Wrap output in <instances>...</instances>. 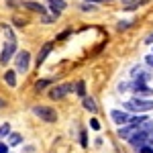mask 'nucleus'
I'll use <instances>...</instances> for the list:
<instances>
[{"instance_id":"1","label":"nucleus","mask_w":153,"mask_h":153,"mask_svg":"<svg viewBox=\"0 0 153 153\" xmlns=\"http://www.w3.org/2000/svg\"><path fill=\"white\" fill-rule=\"evenodd\" d=\"M6 33H8V41H6V45H4L2 53H0V63H2V65H6V63H8V59H12L14 51H16V41H14V35H12V31L8 29Z\"/></svg>"},{"instance_id":"2","label":"nucleus","mask_w":153,"mask_h":153,"mask_svg":"<svg viewBox=\"0 0 153 153\" xmlns=\"http://www.w3.org/2000/svg\"><path fill=\"white\" fill-rule=\"evenodd\" d=\"M127 110H135V112H147L153 108V100H143V98H135V100H129L125 104Z\"/></svg>"},{"instance_id":"3","label":"nucleus","mask_w":153,"mask_h":153,"mask_svg":"<svg viewBox=\"0 0 153 153\" xmlns=\"http://www.w3.org/2000/svg\"><path fill=\"white\" fill-rule=\"evenodd\" d=\"M33 112L45 123H55L57 120V112L53 108H49V106H33Z\"/></svg>"},{"instance_id":"4","label":"nucleus","mask_w":153,"mask_h":153,"mask_svg":"<svg viewBox=\"0 0 153 153\" xmlns=\"http://www.w3.org/2000/svg\"><path fill=\"white\" fill-rule=\"evenodd\" d=\"M71 90H74L71 84H61V86H55V88L49 92V96H51L53 100H61V98H65V96L70 94Z\"/></svg>"},{"instance_id":"5","label":"nucleus","mask_w":153,"mask_h":153,"mask_svg":"<svg viewBox=\"0 0 153 153\" xmlns=\"http://www.w3.org/2000/svg\"><path fill=\"white\" fill-rule=\"evenodd\" d=\"M29 63H31V55H29V51H21V53L16 55V70L21 71V74H27Z\"/></svg>"},{"instance_id":"6","label":"nucleus","mask_w":153,"mask_h":153,"mask_svg":"<svg viewBox=\"0 0 153 153\" xmlns=\"http://www.w3.org/2000/svg\"><path fill=\"white\" fill-rule=\"evenodd\" d=\"M110 117H112V120H114L117 125H129V123H131L129 112H125V110H112Z\"/></svg>"},{"instance_id":"7","label":"nucleus","mask_w":153,"mask_h":153,"mask_svg":"<svg viewBox=\"0 0 153 153\" xmlns=\"http://www.w3.org/2000/svg\"><path fill=\"white\" fill-rule=\"evenodd\" d=\"M51 49H53L51 43H45V45H43V49H41V51H39V55H37V63H39V65L47 59V55H49V51H51Z\"/></svg>"},{"instance_id":"8","label":"nucleus","mask_w":153,"mask_h":153,"mask_svg":"<svg viewBox=\"0 0 153 153\" xmlns=\"http://www.w3.org/2000/svg\"><path fill=\"white\" fill-rule=\"evenodd\" d=\"M133 90H135L137 94H143V96H151V92H153L151 88H147L145 84H139V82L133 84Z\"/></svg>"},{"instance_id":"9","label":"nucleus","mask_w":153,"mask_h":153,"mask_svg":"<svg viewBox=\"0 0 153 153\" xmlns=\"http://www.w3.org/2000/svg\"><path fill=\"white\" fill-rule=\"evenodd\" d=\"M25 8H29V10H33V12H39V14H45V8H43L39 2H31V0H27V2H25Z\"/></svg>"},{"instance_id":"10","label":"nucleus","mask_w":153,"mask_h":153,"mask_svg":"<svg viewBox=\"0 0 153 153\" xmlns=\"http://www.w3.org/2000/svg\"><path fill=\"white\" fill-rule=\"evenodd\" d=\"M49 2V6H51V10L55 12V14H59V12L65 8V2L63 0H47Z\"/></svg>"},{"instance_id":"11","label":"nucleus","mask_w":153,"mask_h":153,"mask_svg":"<svg viewBox=\"0 0 153 153\" xmlns=\"http://www.w3.org/2000/svg\"><path fill=\"white\" fill-rule=\"evenodd\" d=\"M4 82L8 84V86H16V76H14L12 70H8L6 74H4Z\"/></svg>"},{"instance_id":"12","label":"nucleus","mask_w":153,"mask_h":153,"mask_svg":"<svg viewBox=\"0 0 153 153\" xmlns=\"http://www.w3.org/2000/svg\"><path fill=\"white\" fill-rule=\"evenodd\" d=\"M84 108L90 110V112H96V110H98V106H96V102L92 98H84Z\"/></svg>"},{"instance_id":"13","label":"nucleus","mask_w":153,"mask_h":153,"mask_svg":"<svg viewBox=\"0 0 153 153\" xmlns=\"http://www.w3.org/2000/svg\"><path fill=\"white\" fill-rule=\"evenodd\" d=\"M21 143V135L19 133H8V145H19Z\"/></svg>"},{"instance_id":"14","label":"nucleus","mask_w":153,"mask_h":153,"mask_svg":"<svg viewBox=\"0 0 153 153\" xmlns=\"http://www.w3.org/2000/svg\"><path fill=\"white\" fill-rule=\"evenodd\" d=\"M76 92H78L80 96H86V84H84V82H78V84H76Z\"/></svg>"},{"instance_id":"15","label":"nucleus","mask_w":153,"mask_h":153,"mask_svg":"<svg viewBox=\"0 0 153 153\" xmlns=\"http://www.w3.org/2000/svg\"><path fill=\"white\" fill-rule=\"evenodd\" d=\"M8 133H10V125H8V123H4V125L0 127V137H6Z\"/></svg>"},{"instance_id":"16","label":"nucleus","mask_w":153,"mask_h":153,"mask_svg":"<svg viewBox=\"0 0 153 153\" xmlns=\"http://www.w3.org/2000/svg\"><path fill=\"white\" fill-rule=\"evenodd\" d=\"M47 86H49V80H39V82L35 84L37 90H43V88H47Z\"/></svg>"},{"instance_id":"17","label":"nucleus","mask_w":153,"mask_h":153,"mask_svg":"<svg viewBox=\"0 0 153 153\" xmlns=\"http://www.w3.org/2000/svg\"><path fill=\"white\" fill-rule=\"evenodd\" d=\"M90 125H92V129H100V123H98V120H96V118H92V120H90Z\"/></svg>"},{"instance_id":"18","label":"nucleus","mask_w":153,"mask_h":153,"mask_svg":"<svg viewBox=\"0 0 153 153\" xmlns=\"http://www.w3.org/2000/svg\"><path fill=\"white\" fill-rule=\"evenodd\" d=\"M82 8H84V10H94L96 6H94V4H82Z\"/></svg>"},{"instance_id":"19","label":"nucleus","mask_w":153,"mask_h":153,"mask_svg":"<svg viewBox=\"0 0 153 153\" xmlns=\"http://www.w3.org/2000/svg\"><path fill=\"white\" fill-rule=\"evenodd\" d=\"M0 153H8V145H4V143H0Z\"/></svg>"},{"instance_id":"20","label":"nucleus","mask_w":153,"mask_h":153,"mask_svg":"<svg viewBox=\"0 0 153 153\" xmlns=\"http://www.w3.org/2000/svg\"><path fill=\"white\" fill-rule=\"evenodd\" d=\"M129 27V23H118V31H123V29H127Z\"/></svg>"},{"instance_id":"21","label":"nucleus","mask_w":153,"mask_h":153,"mask_svg":"<svg viewBox=\"0 0 153 153\" xmlns=\"http://www.w3.org/2000/svg\"><path fill=\"white\" fill-rule=\"evenodd\" d=\"M145 43H149V45H151V43H153V33H151V35H149V37H147V39H145Z\"/></svg>"},{"instance_id":"22","label":"nucleus","mask_w":153,"mask_h":153,"mask_svg":"<svg viewBox=\"0 0 153 153\" xmlns=\"http://www.w3.org/2000/svg\"><path fill=\"white\" fill-rule=\"evenodd\" d=\"M147 63H149V65H153V55H149V57H147Z\"/></svg>"},{"instance_id":"23","label":"nucleus","mask_w":153,"mask_h":153,"mask_svg":"<svg viewBox=\"0 0 153 153\" xmlns=\"http://www.w3.org/2000/svg\"><path fill=\"white\" fill-rule=\"evenodd\" d=\"M8 4H10V6H14V4H16V0H8Z\"/></svg>"},{"instance_id":"24","label":"nucleus","mask_w":153,"mask_h":153,"mask_svg":"<svg viewBox=\"0 0 153 153\" xmlns=\"http://www.w3.org/2000/svg\"><path fill=\"white\" fill-rule=\"evenodd\" d=\"M2 106H6V102H4V100L0 98V108H2Z\"/></svg>"}]
</instances>
